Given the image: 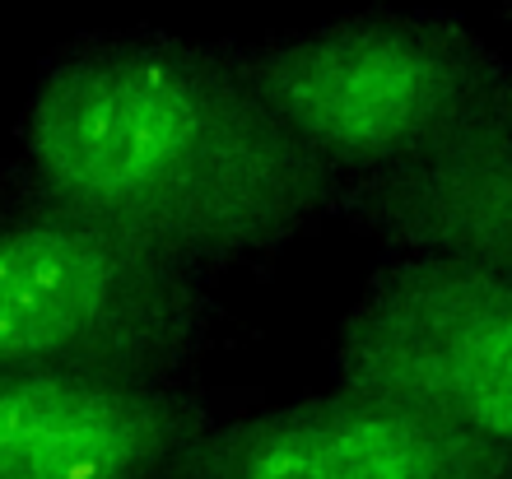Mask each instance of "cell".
<instances>
[{
    "mask_svg": "<svg viewBox=\"0 0 512 479\" xmlns=\"http://www.w3.org/2000/svg\"><path fill=\"white\" fill-rule=\"evenodd\" d=\"M336 187L238 80L224 42L154 24L56 42L0 173V200L103 224L215 284L322 233Z\"/></svg>",
    "mask_w": 512,
    "mask_h": 479,
    "instance_id": "6da1fadb",
    "label": "cell"
},
{
    "mask_svg": "<svg viewBox=\"0 0 512 479\" xmlns=\"http://www.w3.org/2000/svg\"><path fill=\"white\" fill-rule=\"evenodd\" d=\"M219 42L256 103L336 177L415 154L512 84L508 56L452 10L364 5L289 33Z\"/></svg>",
    "mask_w": 512,
    "mask_h": 479,
    "instance_id": "7a4b0ae2",
    "label": "cell"
},
{
    "mask_svg": "<svg viewBox=\"0 0 512 479\" xmlns=\"http://www.w3.org/2000/svg\"><path fill=\"white\" fill-rule=\"evenodd\" d=\"M215 280L75 214L0 200V377H205Z\"/></svg>",
    "mask_w": 512,
    "mask_h": 479,
    "instance_id": "3957f363",
    "label": "cell"
},
{
    "mask_svg": "<svg viewBox=\"0 0 512 479\" xmlns=\"http://www.w3.org/2000/svg\"><path fill=\"white\" fill-rule=\"evenodd\" d=\"M336 391L512 452V270L387 252L340 321Z\"/></svg>",
    "mask_w": 512,
    "mask_h": 479,
    "instance_id": "277c9868",
    "label": "cell"
},
{
    "mask_svg": "<svg viewBox=\"0 0 512 479\" xmlns=\"http://www.w3.org/2000/svg\"><path fill=\"white\" fill-rule=\"evenodd\" d=\"M247 391L205 377H0V479H177Z\"/></svg>",
    "mask_w": 512,
    "mask_h": 479,
    "instance_id": "5b68a950",
    "label": "cell"
},
{
    "mask_svg": "<svg viewBox=\"0 0 512 479\" xmlns=\"http://www.w3.org/2000/svg\"><path fill=\"white\" fill-rule=\"evenodd\" d=\"M177 479H512V452L331 386L289 405L252 400Z\"/></svg>",
    "mask_w": 512,
    "mask_h": 479,
    "instance_id": "8992f818",
    "label": "cell"
},
{
    "mask_svg": "<svg viewBox=\"0 0 512 479\" xmlns=\"http://www.w3.org/2000/svg\"><path fill=\"white\" fill-rule=\"evenodd\" d=\"M331 224L401 256L512 270V84L415 154L340 177Z\"/></svg>",
    "mask_w": 512,
    "mask_h": 479,
    "instance_id": "52a82bcc",
    "label": "cell"
}]
</instances>
